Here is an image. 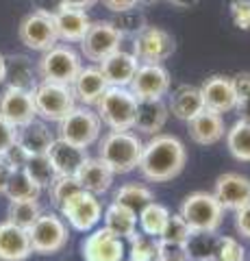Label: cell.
I'll return each mask as SVG.
<instances>
[{"label": "cell", "mask_w": 250, "mask_h": 261, "mask_svg": "<svg viewBox=\"0 0 250 261\" xmlns=\"http://www.w3.org/2000/svg\"><path fill=\"white\" fill-rule=\"evenodd\" d=\"M172 7H176V9H189V7H193L198 3V0H168Z\"/></svg>", "instance_id": "f5cc1de1"}, {"label": "cell", "mask_w": 250, "mask_h": 261, "mask_svg": "<svg viewBox=\"0 0 250 261\" xmlns=\"http://www.w3.org/2000/svg\"><path fill=\"white\" fill-rule=\"evenodd\" d=\"M83 68L80 55L70 44H57L50 50L42 53V59L37 61V74L42 81H54V83L72 85L78 70Z\"/></svg>", "instance_id": "52a82bcc"}, {"label": "cell", "mask_w": 250, "mask_h": 261, "mask_svg": "<svg viewBox=\"0 0 250 261\" xmlns=\"http://www.w3.org/2000/svg\"><path fill=\"white\" fill-rule=\"evenodd\" d=\"M191 233H193V231L189 228V224L181 218V214H170V218H168V222H165V226H163V231H161V235H159V240L185 244V242L189 240Z\"/></svg>", "instance_id": "b9f144b4"}, {"label": "cell", "mask_w": 250, "mask_h": 261, "mask_svg": "<svg viewBox=\"0 0 250 261\" xmlns=\"http://www.w3.org/2000/svg\"><path fill=\"white\" fill-rule=\"evenodd\" d=\"M235 228L241 238L250 240V202L235 211Z\"/></svg>", "instance_id": "7dc6e473"}, {"label": "cell", "mask_w": 250, "mask_h": 261, "mask_svg": "<svg viewBox=\"0 0 250 261\" xmlns=\"http://www.w3.org/2000/svg\"><path fill=\"white\" fill-rule=\"evenodd\" d=\"M35 109L44 122H59L76 107V98L72 85L54 83V81H39L35 87Z\"/></svg>", "instance_id": "8992f818"}, {"label": "cell", "mask_w": 250, "mask_h": 261, "mask_svg": "<svg viewBox=\"0 0 250 261\" xmlns=\"http://www.w3.org/2000/svg\"><path fill=\"white\" fill-rule=\"evenodd\" d=\"M231 18L235 27L241 31H250V0H233L231 3Z\"/></svg>", "instance_id": "ee69618b"}, {"label": "cell", "mask_w": 250, "mask_h": 261, "mask_svg": "<svg viewBox=\"0 0 250 261\" xmlns=\"http://www.w3.org/2000/svg\"><path fill=\"white\" fill-rule=\"evenodd\" d=\"M83 261H124V240L116 238L109 228H92L83 242Z\"/></svg>", "instance_id": "9a60e30c"}, {"label": "cell", "mask_w": 250, "mask_h": 261, "mask_svg": "<svg viewBox=\"0 0 250 261\" xmlns=\"http://www.w3.org/2000/svg\"><path fill=\"white\" fill-rule=\"evenodd\" d=\"M215 240H217L215 233L193 231L189 235V240L185 242V248H187V259L189 261H211Z\"/></svg>", "instance_id": "d590c367"}, {"label": "cell", "mask_w": 250, "mask_h": 261, "mask_svg": "<svg viewBox=\"0 0 250 261\" xmlns=\"http://www.w3.org/2000/svg\"><path fill=\"white\" fill-rule=\"evenodd\" d=\"M5 72H7V65H5V55L0 53V83H5Z\"/></svg>", "instance_id": "db71d44e"}, {"label": "cell", "mask_w": 250, "mask_h": 261, "mask_svg": "<svg viewBox=\"0 0 250 261\" xmlns=\"http://www.w3.org/2000/svg\"><path fill=\"white\" fill-rule=\"evenodd\" d=\"M42 205L39 200H9V209H7V220L22 228H29L35 220L42 216Z\"/></svg>", "instance_id": "836d02e7"}, {"label": "cell", "mask_w": 250, "mask_h": 261, "mask_svg": "<svg viewBox=\"0 0 250 261\" xmlns=\"http://www.w3.org/2000/svg\"><path fill=\"white\" fill-rule=\"evenodd\" d=\"M98 68L102 70L109 87H128L137 68H140V61H137V57L133 53L118 48L116 53L104 57V59L98 63Z\"/></svg>", "instance_id": "ffe728a7"}, {"label": "cell", "mask_w": 250, "mask_h": 261, "mask_svg": "<svg viewBox=\"0 0 250 261\" xmlns=\"http://www.w3.org/2000/svg\"><path fill=\"white\" fill-rule=\"evenodd\" d=\"M59 211H61V218L78 233L92 231L102 220V205H100L98 196L92 192H85V190L70 196L59 207Z\"/></svg>", "instance_id": "9c48e42d"}, {"label": "cell", "mask_w": 250, "mask_h": 261, "mask_svg": "<svg viewBox=\"0 0 250 261\" xmlns=\"http://www.w3.org/2000/svg\"><path fill=\"white\" fill-rule=\"evenodd\" d=\"M18 37L29 50H35V53L50 50L52 46L59 44V35H57V27H54L52 13L31 11L26 18L20 22Z\"/></svg>", "instance_id": "8fae6325"}, {"label": "cell", "mask_w": 250, "mask_h": 261, "mask_svg": "<svg viewBox=\"0 0 250 261\" xmlns=\"http://www.w3.org/2000/svg\"><path fill=\"white\" fill-rule=\"evenodd\" d=\"M80 190H83V187H80V183L76 181V176H63V174H57V178H54L50 183V187H48L52 205H57V207H61L70 196H74Z\"/></svg>", "instance_id": "ab89813d"}, {"label": "cell", "mask_w": 250, "mask_h": 261, "mask_svg": "<svg viewBox=\"0 0 250 261\" xmlns=\"http://www.w3.org/2000/svg\"><path fill=\"white\" fill-rule=\"evenodd\" d=\"M168 218H170V209L163 207L161 202H155V200L148 202V205L137 214L142 233L152 235V238H159L161 235V231H163V226L168 222Z\"/></svg>", "instance_id": "d6a6232c"}, {"label": "cell", "mask_w": 250, "mask_h": 261, "mask_svg": "<svg viewBox=\"0 0 250 261\" xmlns=\"http://www.w3.org/2000/svg\"><path fill=\"white\" fill-rule=\"evenodd\" d=\"M168 109H170L172 116L181 122H189L191 118H196L198 113L205 109V98H203L200 87H193V85L176 87L170 96Z\"/></svg>", "instance_id": "484cf974"}, {"label": "cell", "mask_w": 250, "mask_h": 261, "mask_svg": "<svg viewBox=\"0 0 250 261\" xmlns=\"http://www.w3.org/2000/svg\"><path fill=\"white\" fill-rule=\"evenodd\" d=\"M157 261H189L187 248L179 242H165L157 238Z\"/></svg>", "instance_id": "7bdbcfd3"}, {"label": "cell", "mask_w": 250, "mask_h": 261, "mask_svg": "<svg viewBox=\"0 0 250 261\" xmlns=\"http://www.w3.org/2000/svg\"><path fill=\"white\" fill-rule=\"evenodd\" d=\"M176 50L174 37L161 27H150L146 24L133 37V55L140 63H163L170 59Z\"/></svg>", "instance_id": "30bf717a"}, {"label": "cell", "mask_w": 250, "mask_h": 261, "mask_svg": "<svg viewBox=\"0 0 250 261\" xmlns=\"http://www.w3.org/2000/svg\"><path fill=\"white\" fill-rule=\"evenodd\" d=\"M231 79H233V87H235V96H237L235 111L239 113V120L250 122V72H239V74Z\"/></svg>", "instance_id": "60d3db41"}, {"label": "cell", "mask_w": 250, "mask_h": 261, "mask_svg": "<svg viewBox=\"0 0 250 261\" xmlns=\"http://www.w3.org/2000/svg\"><path fill=\"white\" fill-rule=\"evenodd\" d=\"M185 163H187L185 144L176 135L159 133L152 135L148 142H144L137 170L150 183H168L183 172Z\"/></svg>", "instance_id": "6da1fadb"}, {"label": "cell", "mask_w": 250, "mask_h": 261, "mask_svg": "<svg viewBox=\"0 0 250 261\" xmlns=\"http://www.w3.org/2000/svg\"><path fill=\"white\" fill-rule=\"evenodd\" d=\"M39 194H42V187H39L31 174L24 168L20 170H11L9 181L5 187V196L9 200H39Z\"/></svg>", "instance_id": "f546056e"}, {"label": "cell", "mask_w": 250, "mask_h": 261, "mask_svg": "<svg viewBox=\"0 0 250 261\" xmlns=\"http://www.w3.org/2000/svg\"><path fill=\"white\" fill-rule=\"evenodd\" d=\"M211 261H246V250L235 238L222 235L215 240Z\"/></svg>", "instance_id": "74e56055"}, {"label": "cell", "mask_w": 250, "mask_h": 261, "mask_svg": "<svg viewBox=\"0 0 250 261\" xmlns=\"http://www.w3.org/2000/svg\"><path fill=\"white\" fill-rule=\"evenodd\" d=\"M142 150L144 142L133 130H109L100 140L98 159L107 163L114 174H128L140 166Z\"/></svg>", "instance_id": "7a4b0ae2"}, {"label": "cell", "mask_w": 250, "mask_h": 261, "mask_svg": "<svg viewBox=\"0 0 250 261\" xmlns=\"http://www.w3.org/2000/svg\"><path fill=\"white\" fill-rule=\"evenodd\" d=\"M100 3L107 7L111 13H120V11L135 9V7L140 5V0H100Z\"/></svg>", "instance_id": "c3c4849f"}, {"label": "cell", "mask_w": 250, "mask_h": 261, "mask_svg": "<svg viewBox=\"0 0 250 261\" xmlns=\"http://www.w3.org/2000/svg\"><path fill=\"white\" fill-rule=\"evenodd\" d=\"M152 200H155V194L142 183H124V185H120L114 194V202L133 209L135 214H140V211Z\"/></svg>", "instance_id": "1f68e13d"}, {"label": "cell", "mask_w": 250, "mask_h": 261, "mask_svg": "<svg viewBox=\"0 0 250 261\" xmlns=\"http://www.w3.org/2000/svg\"><path fill=\"white\" fill-rule=\"evenodd\" d=\"M46 154L50 157L57 174H63V176H76L80 166H83L87 161V157H90V154H87V148H80V146L70 144L66 140H59V137H54L50 150Z\"/></svg>", "instance_id": "cb8c5ba5"}, {"label": "cell", "mask_w": 250, "mask_h": 261, "mask_svg": "<svg viewBox=\"0 0 250 261\" xmlns=\"http://www.w3.org/2000/svg\"><path fill=\"white\" fill-rule=\"evenodd\" d=\"M9 174H11L9 163H7L3 159V154H0V194H5V187H7V181H9Z\"/></svg>", "instance_id": "f907efd6"}, {"label": "cell", "mask_w": 250, "mask_h": 261, "mask_svg": "<svg viewBox=\"0 0 250 261\" xmlns=\"http://www.w3.org/2000/svg\"><path fill=\"white\" fill-rule=\"evenodd\" d=\"M31 255L33 248L29 228H22L9 220L0 222V261H26Z\"/></svg>", "instance_id": "44dd1931"}, {"label": "cell", "mask_w": 250, "mask_h": 261, "mask_svg": "<svg viewBox=\"0 0 250 261\" xmlns=\"http://www.w3.org/2000/svg\"><path fill=\"white\" fill-rule=\"evenodd\" d=\"M5 81L11 87H20V89H29V92H35V87L39 81L35 79V68L31 63L29 57L24 55H9L5 57Z\"/></svg>", "instance_id": "83f0119b"}, {"label": "cell", "mask_w": 250, "mask_h": 261, "mask_svg": "<svg viewBox=\"0 0 250 261\" xmlns=\"http://www.w3.org/2000/svg\"><path fill=\"white\" fill-rule=\"evenodd\" d=\"M94 107L102 124H107L111 130H133L137 98L128 87H109Z\"/></svg>", "instance_id": "3957f363"}, {"label": "cell", "mask_w": 250, "mask_h": 261, "mask_svg": "<svg viewBox=\"0 0 250 261\" xmlns=\"http://www.w3.org/2000/svg\"><path fill=\"white\" fill-rule=\"evenodd\" d=\"M122 39L124 35L118 31V27L111 20L92 22L90 31L80 39V53H83L85 59L100 63L104 57H109L118 48H122Z\"/></svg>", "instance_id": "7c38bea8"}, {"label": "cell", "mask_w": 250, "mask_h": 261, "mask_svg": "<svg viewBox=\"0 0 250 261\" xmlns=\"http://www.w3.org/2000/svg\"><path fill=\"white\" fill-rule=\"evenodd\" d=\"M187 128H189V137L200 146H213L222 142L224 135H227V124H224L222 113L207 107L196 118L187 122Z\"/></svg>", "instance_id": "7402d4cb"}, {"label": "cell", "mask_w": 250, "mask_h": 261, "mask_svg": "<svg viewBox=\"0 0 250 261\" xmlns=\"http://www.w3.org/2000/svg\"><path fill=\"white\" fill-rule=\"evenodd\" d=\"M29 157H31V154L24 150L18 142H15L11 148L3 154V159L9 163V168H11V170H20V168H24V166H26V161H29Z\"/></svg>", "instance_id": "bcb514c9"}, {"label": "cell", "mask_w": 250, "mask_h": 261, "mask_svg": "<svg viewBox=\"0 0 250 261\" xmlns=\"http://www.w3.org/2000/svg\"><path fill=\"white\" fill-rule=\"evenodd\" d=\"M107 89H109V83L98 65L80 68L76 79L72 81V92H74L76 105H85V107H94Z\"/></svg>", "instance_id": "ac0fdd59"}, {"label": "cell", "mask_w": 250, "mask_h": 261, "mask_svg": "<svg viewBox=\"0 0 250 261\" xmlns=\"http://www.w3.org/2000/svg\"><path fill=\"white\" fill-rule=\"evenodd\" d=\"M24 170L31 174V178L42 187V190H46V187H50V183L57 178V170H54L52 161L48 154H31L26 166H24Z\"/></svg>", "instance_id": "e575fe53"}, {"label": "cell", "mask_w": 250, "mask_h": 261, "mask_svg": "<svg viewBox=\"0 0 250 261\" xmlns=\"http://www.w3.org/2000/svg\"><path fill=\"white\" fill-rule=\"evenodd\" d=\"M52 142H54V135L44 120L35 118L33 122H29L26 126L18 128V144L29 154H46L50 150Z\"/></svg>", "instance_id": "4316f807"}, {"label": "cell", "mask_w": 250, "mask_h": 261, "mask_svg": "<svg viewBox=\"0 0 250 261\" xmlns=\"http://www.w3.org/2000/svg\"><path fill=\"white\" fill-rule=\"evenodd\" d=\"M61 7V0H35V11L54 13Z\"/></svg>", "instance_id": "681fc988"}, {"label": "cell", "mask_w": 250, "mask_h": 261, "mask_svg": "<svg viewBox=\"0 0 250 261\" xmlns=\"http://www.w3.org/2000/svg\"><path fill=\"white\" fill-rule=\"evenodd\" d=\"M170 72L163 68V63H140L128 89L137 100H161L170 94Z\"/></svg>", "instance_id": "4fadbf2b"}, {"label": "cell", "mask_w": 250, "mask_h": 261, "mask_svg": "<svg viewBox=\"0 0 250 261\" xmlns=\"http://www.w3.org/2000/svg\"><path fill=\"white\" fill-rule=\"evenodd\" d=\"M102 220H104V228H109L120 240H131L137 233V214L124 205H118V202H111L107 207Z\"/></svg>", "instance_id": "f1b7e54d"}, {"label": "cell", "mask_w": 250, "mask_h": 261, "mask_svg": "<svg viewBox=\"0 0 250 261\" xmlns=\"http://www.w3.org/2000/svg\"><path fill=\"white\" fill-rule=\"evenodd\" d=\"M31 248L37 255H57L68 246L70 231L68 222L57 214H42L29 226Z\"/></svg>", "instance_id": "ba28073f"}, {"label": "cell", "mask_w": 250, "mask_h": 261, "mask_svg": "<svg viewBox=\"0 0 250 261\" xmlns=\"http://www.w3.org/2000/svg\"><path fill=\"white\" fill-rule=\"evenodd\" d=\"M159 3V0H140V5H155Z\"/></svg>", "instance_id": "11a10c76"}, {"label": "cell", "mask_w": 250, "mask_h": 261, "mask_svg": "<svg viewBox=\"0 0 250 261\" xmlns=\"http://www.w3.org/2000/svg\"><path fill=\"white\" fill-rule=\"evenodd\" d=\"M128 261H157V238L135 233L128 240Z\"/></svg>", "instance_id": "8d00e7d4"}, {"label": "cell", "mask_w": 250, "mask_h": 261, "mask_svg": "<svg viewBox=\"0 0 250 261\" xmlns=\"http://www.w3.org/2000/svg\"><path fill=\"white\" fill-rule=\"evenodd\" d=\"M227 148L233 154V159L250 163V122L237 120L231 128H227Z\"/></svg>", "instance_id": "4dcf8cb0"}, {"label": "cell", "mask_w": 250, "mask_h": 261, "mask_svg": "<svg viewBox=\"0 0 250 261\" xmlns=\"http://www.w3.org/2000/svg\"><path fill=\"white\" fill-rule=\"evenodd\" d=\"M96 3H100V0H61V5L74 7V9H90Z\"/></svg>", "instance_id": "816d5d0a"}, {"label": "cell", "mask_w": 250, "mask_h": 261, "mask_svg": "<svg viewBox=\"0 0 250 261\" xmlns=\"http://www.w3.org/2000/svg\"><path fill=\"white\" fill-rule=\"evenodd\" d=\"M118 27V31L122 33L124 37H135L137 33H140L144 27H146V15H144L142 11H137V7L135 9H128V11H120L116 13V18L111 20Z\"/></svg>", "instance_id": "f35d334b"}, {"label": "cell", "mask_w": 250, "mask_h": 261, "mask_svg": "<svg viewBox=\"0 0 250 261\" xmlns=\"http://www.w3.org/2000/svg\"><path fill=\"white\" fill-rule=\"evenodd\" d=\"M54 27H57L59 42L63 44H80L85 33L90 31L92 20L85 9H74V7L61 5L57 11L52 13Z\"/></svg>", "instance_id": "e0dca14e"}, {"label": "cell", "mask_w": 250, "mask_h": 261, "mask_svg": "<svg viewBox=\"0 0 250 261\" xmlns=\"http://www.w3.org/2000/svg\"><path fill=\"white\" fill-rule=\"evenodd\" d=\"M179 214L189 224L191 231L203 233H215L224 220V209L213 192H191L189 196H185Z\"/></svg>", "instance_id": "277c9868"}, {"label": "cell", "mask_w": 250, "mask_h": 261, "mask_svg": "<svg viewBox=\"0 0 250 261\" xmlns=\"http://www.w3.org/2000/svg\"><path fill=\"white\" fill-rule=\"evenodd\" d=\"M213 196L224 211H237L250 202V178L237 172H224L215 178Z\"/></svg>", "instance_id": "2e32d148"}, {"label": "cell", "mask_w": 250, "mask_h": 261, "mask_svg": "<svg viewBox=\"0 0 250 261\" xmlns=\"http://www.w3.org/2000/svg\"><path fill=\"white\" fill-rule=\"evenodd\" d=\"M114 172H111V168L104 163L102 159H92L87 157V161L80 166V170L76 172V181L80 183L85 192H92L96 196H102L111 190V185H114Z\"/></svg>", "instance_id": "d4e9b609"}, {"label": "cell", "mask_w": 250, "mask_h": 261, "mask_svg": "<svg viewBox=\"0 0 250 261\" xmlns=\"http://www.w3.org/2000/svg\"><path fill=\"white\" fill-rule=\"evenodd\" d=\"M168 118H170V109L161 100H137V113H135V124L133 130L142 135H159L163 130Z\"/></svg>", "instance_id": "603a6c76"}, {"label": "cell", "mask_w": 250, "mask_h": 261, "mask_svg": "<svg viewBox=\"0 0 250 261\" xmlns=\"http://www.w3.org/2000/svg\"><path fill=\"white\" fill-rule=\"evenodd\" d=\"M200 92H203L207 109H213L217 113H231L237 107V96L231 76H222V74L209 76L200 85Z\"/></svg>", "instance_id": "d6986e66"}, {"label": "cell", "mask_w": 250, "mask_h": 261, "mask_svg": "<svg viewBox=\"0 0 250 261\" xmlns=\"http://www.w3.org/2000/svg\"><path fill=\"white\" fill-rule=\"evenodd\" d=\"M15 142H18V126L0 118V154H5Z\"/></svg>", "instance_id": "f6af8a7d"}, {"label": "cell", "mask_w": 250, "mask_h": 261, "mask_svg": "<svg viewBox=\"0 0 250 261\" xmlns=\"http://www.w3.org/2000/svg\"><path fill=\"white\" fill-rule=\"evenodd\" d=\"M0 118H5L7 122H11L18 128L33 122L37 118L33 92L7 85L5 92L0 94Z\"/></svg>", "instance_id": "5bb4252c"}, {"label": "cell", "mask_w": 250, "mask_h": 261, "mask_svg": "<svg viewBox=\"0 0 250 261\" xmlns=\"http://www.w3.org/2000/svg\"><path fill=\"white\" fill-rule=\"evenodd\" d=\"M100 130H102V120L98 118V113L92 107L76 105V107L59 122L57 137L70 142V144H76L80 148H90L92 144L98 142Z\"/></svg>", "instance_id": "5b68a950"}]
</instances>
